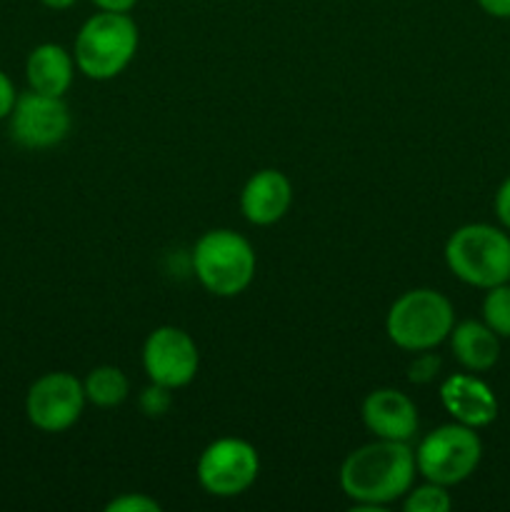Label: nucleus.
<instances>
[{
    "label": "nucleus",
    "mask_w": 510,
    "mask_h": 512,
    "mask_svg": "<svg viewBox=\"0 0 510 512\" xmlns=\"http://www.w3.org/2000/svg\"><path fill=\"white\" fill-rule=\"evenodd\" d=\"M440 403L455 423L468 428H485L498 418V398L483 380L473 375H450L440 385Z\"/></svg>",
    "instance_id": "obj_12"
},
{
    "label": "nucleus",
    "mask_w": 510,
    "mask_h": 512,
    "mask_svg": "<svg viewBox=\"0 0 510 512\" xmlns=\"http://www.w3.org/2000/svg\"><path fill=\"white\" fill-rule=\"evenodd\" d=\"M8 118L15 143L30 150L55 148L70 133V110L63 98L38 90L18 95Z\"/></svg>",
    "instance_id": "obj_9"
},
{
    "label": "nucleus",
    "mask_w": 510,
    "mask_h": 512,
    "mask_svg": "<svg viewBox=\"0 0 510 512\" xmlns=\"http://www.w3.org/2000/svg\"><path fill=\"white\" fill-rule=\"evenodd\" d=\"M15 100H18V93H15V85L8 75L0 70V120H5L13 110Z\"/></svg>",
    "instance_id": "obj_22"
},
{
    "label": "nucleus",
    "mask_w": 510,
    "mask_h": 512,
    "mask_svg": "<svg viewBox=\"0 0 510 512\" xmlns=\"http://www.w3.org/2000/svg\"><path fill=\"white\" fill-rule=\"evenodd\" d=\"M483 458V443H480L475 428L450 423L440 425L438 430L425 435L415 450V465L418 473L428 483H438L443 488L458 485L475 473Z\"/></svg>",
    "instance_id": "obj_6"
},
{
    "label": "nucleus",
    "mask_w": 510,
    "mask_h": 512,
    "mask_svg": "<svg viewBox=\"0 0 510 512\" xmlns=\"http://www.w3.org/2000/svg\"><path fill=\"white\" fill-rule=\"evenodd\" d=\"M450 505L453 503H450V495L443 485L425 483L405 493L403 508L408 512H448Z\"/></svg>",
    "instance_id": "obj_18"
},
{
    "label": "nucleus",
    "mask_w": 510,
    "mask_h": 512,
    "mask_svg": "<svg viewBox=\"0 0 510 512\" xmlns=\"http://www.w3.org/2000/svg\"><path fill=\"white\" fill-rule=\"evenodd\" d=\"M495 215L510 230V178H505L495 193Z\"/></svg>",
    "instance_id": "obj_23"
},
{
    "label": "nucleus",
    "mask_w": 510,
    "mask_h": 512,
    "mask_svg": "<svg viewBox=\"0 0 510 512\" xmlns=\"http://www.w3.org/2000/svg\"><path fill=\"white\" fill-rule=\"evenodd\" d=\"M90 3L98 5L100 10H108V13H130L138 0H90Z\"/></svg>",
    "instance_id": "obj_25"
},
{
    "label": "nucleus",
    "mask_w": 510,
    "mask_h": 512,
    "mask_svg": "<svg viewBox=\"0 0 510 512\" xmlns=\"http://www.w3.org/2000/svg\"><path fill=\"white\" fill-rule=\"evenodd\" d=\"M293 203V185L285 173L273 168L258 170L240 193V210L253 225H273L288 213Z\"/></svg>",
    "instance_id": "obj_13"
},
{
    "label": "nucleus",
    "mask_w": 510,
    "mask_h": 512,
    "mask_svg": "<svg viewBox=\"0 0 510 512\" xmlns=\"http://www.w3.org/2000/svg\"><path fill=\"white\" fill-rule=\"evenodd\" d=\"M478 5L493 18H510V0H478Z\"/></svg>",
    "instance_id": "obj_24"
},
{
    "label": "nucleus",
    "mask_w": 510,
    "mask_h": 512,
    "mask_svg": "<svg viewBox=\"0 0 510 512\" xmlns=\"http://www.w3.org/2000/svg\"><path fill=\"white\" fill-rule=\"evenodd\" d=\"M450 348L455 360L473 373L490 370L500 358V335L493 333L485 323L465 320L450 330Z\"/></svg>",
    "instance_id": "obj_15"
},
{
    "label": "nucleus",
    "mask_w": 510,
    "mask_h": 512,
    "mask_svg": "<svg viewBox=\"0 0 510 512\" xmlns=\"http://www.w3.org/2000/svg\"><path fill=\"white\" fill-rule=\"evenodd\" d=\"M455 325V313L443 293L430 288H415L400 295L388 310L385 330L398 348L410 353L433 350L435 345L450 338Z\"/></svg>",
    "instance_id": "obj_4"
},
{
    "label": "nucleus",
    "mask_w": 510,
    "mask_h": 512,
    "mask_svg": "<svg viewBox=\"0 0 510 512\" xmlns=\"http://www.w3.org/2000/svg\"><path fill=\"white\" fill-rule=\"evenodd\" d=\"M415 453L408 443L375 440L353 450L340 468V488L355 500V510H380L405 498L415 483Z\"/></svg>",
    "instance_id": "obj_1"
},
{
    "label": "nucleus",
    "mask_w": 510,
    "mask_h": 512,
    "mask_svg": "<svg viewBox=\"0 0 510 512\" xmlns=\"http://www.w3.org/2000/svg\"><path fill=\"white\" fill-rule=\"evenodd\" d=\"M25 75H28L30 90L63 98L73 83V58L63 45L43 43L30 50L25 60Z\"/></svg>",
    "instance_id": "obj_14"
},
{
    "label": "nucleus",
    "mask_w": 510,
    "mask_h": 512,
    "mask_svg": "<svg viewBox=\"0 0 510 512\" xmlns=\"http://www.w3.org/2000/svg\"><path fill=\"white\" fill-rule=\"evenodd\" d=\"M140 33L128 13L100 10L75 38V65L90 80H110L123 73L138 53Z\"/></svg>",
    "instance_id": "obj_2"
},
{
    "label": "nucleus",
    "mask_w": 510,
    "mask_h": 512,
    "mask_svg": "<svg viewBox=\"0 0 510 512\" xmlns=\"http://www.w3.org/2000/svg\"><path fill=\"white\" fill-rule=\"evenodd\" d=\"M363 423L375 438L410 443L418 433V408L395 388H378L363 400Z\"/></svg>",
    "instance_id": "obj_11"
},
{
    "label": "nucleus",
    "mask_w": 510,
    "mask_h": 512,
    "mask_svg": "<svg viewBox=\"0 0 510 512\" xmlns=\"http://www.w3.org/2000/svg\"><path fill=\"white\" fill-rule=\"evenodd\" d=\"M438 370H440L438 355L425 353V350H423V355H418V358L410 363L408 380H410V383H415V385H425V383H430V380H435Z\"/></svg>",
    "instance_id": "obj_21"
},
{
    "label": "nucleus",
    "mask_w": 510,
    "mask_h": 512,
    "mask_svg": "<svg viewBox=\"0 0 510 512\" xmlns=\"http://www.w3.org/2000/svg\"><path fill=\"white\" fill-rule=\"evenodd\" d=\"M193 268L208 293L233 298L253 283L255 250L233 230H208L193 248Z\"/></svg>",
    "instance_id": "obj_5"
},
{
    "label": "nucleus",
    "mask_w": 510,
    "mask_h": 512,
    "mask_svg": "<svg viewBox=\"0 0 510 512\" xmlns=\"http://www.w3.org/2000/svg\"><path fill=\"white\" fill-rule=\"evenodd\" d=\"M200 353L195 340L175 325H163L148 335L143 345V368L150 383L170 390L185 388L198 375Z\"/></svg>",
    "instance_id": "obj_10"
},
{
    "label": "nucleus",
    "mask_w": 510,
    "mask_h": 512,
    "mask_svg": "<svg viewBox=\"0 0 510 512\" xmlns=\"http://www.w3.org/2000/svg\"><path fill=\"white\" fill-rule=\"evenodd\" d=\"M173 405V395H170V388L158 383H150L148 388L140 393V410H143L148 418H163L165 413Z\"/></svg>",
    "instance_id": "obj_19"
},
{
    "label": "nucleus",
    "mask_w": 510,
    "mask_h": 512,
    "mask_svg": "<svg viewBox=\"0 0 510 512\" xmlns=\"http://www.w3.org/2000/svg\"><path fill=\"white\" fill-rule=\"evenodd\" d=\"M483 320L500 338H510V285H495L488 288L483 300Z\"/></svg>",
    "instance_id": "obj_17"
},
{
    "label": "nucleus",
    "mask_w": 510,
    "mask_h": 512,
    "mask_svg": "<svg viewBox=\"0 0 510 512\" xmlns=\"http://www.w3.org/2000/svg\"><path fill=\"white\" fill-rule=\"evenodd\" d=\"M40 3H43L45 8H50V10H68L70 5H75L78 0H40Z\"/></svg>",
    "instance_id": "obj_26"
},
{
    "label": "nucleus",
    "mask_w": 510,
    "mask_h": 512,
    "mask_svg": "<svg viewBox=\"0 0 510 512\" xmlns=\"http://www.w3.org/2000/svg\"><path fill=\"white\" fill-rule=\"evenodd\" d=\"M105 510L108 512H160V503L143 493H125L120 495V498L110 500V503L105 505Z\"/></svg>",
    "instance_id": "obj_20"
},
{
    "label": "nucleus",
    "mask_w": 510,
    "mask_h": 512,
    "mask_svg": "<svg viewBox=\"0 0 510 512\" xmlns=\"http://www.w3.org/2000/svg\"><path fill=\"white\" fill-rule=\"evenodd\" d=\"M85 388L70 373H45L25 395L28 420L43 433H63L73 428L85 408Z\"/></svg>",
    "instance_id": "obj_8"
},
{
    "label": "nucleus",
    "mask_w": 510,
    "mask_h": 512,
    "mask_svg": "<svg viewBox=\"0 0 510 512\" xmlns=\"http://www.w3.org/2000/svg\"><path fill=\"white\" fill-rule=\"evenodd\" d=\"M450 273L473 288H495L510 280V238L485 223H470L455 230L445 245Z\"/></svg>",
    "instance_id": "obj_3"
},
{
    "label": "nucleus",
    "mask_w": 510,
    "mask_h": 512,
    "mask_svg": "<svg viewBox=\"0 0 510 512\" xmlns=\"http://www.w3.org/2000/svg\"><path fill=\"white\" fill-rule=\"evenodd\" d=\"M258 450L243 438H220L203 450L198 480L215 498H235L258 480Z\"/></svg>",
    "instance_id": "obj_7"
},
{
    "label": "nucleus",
    "mask_w": 510,
    "mask_h": 512,
    "mask_svg": "<svg viewBox=\"0 0 510 512\" xmlns=\"http://www.w3.org/2000/svg\"><path fill=\"white\" fill-rule=\"evenodd\" d=\"M85 398L90 400L98 408H115V405L123 403L128 398V378L120 368L115 365H100L88 373L83 383Z\"/></svg>",
    "instance_id": "obj_16"
}]
</instances>
